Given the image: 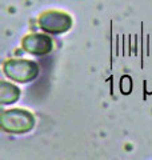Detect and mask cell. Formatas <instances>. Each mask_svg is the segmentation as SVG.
<instances>
[{
	"instance_id": "4",
	"label": "cell",
	"mask_w": 152,
	"mask_h": 160,
	"mask_svg": "<svg viewBox=\"0 0 152 160\" xmlns=\"http://www.w3.org/2000/svg\"><path fill=\"white\" fill-rule=\"evenodd\" d=\"M22 48L25 52L42 56L53 49V40L45 33H32L24 36L22 40Z\"/></svg>"
},
{
	"instance_id": "2",
	"label": "cell",
	"mask_w": 152,
	"mask_h": 160,
	"mask_svg": "<svg viewBox=\"0 0 152 160\" xmlns=\"http://www.w3.org/2000/svg\"><path fill=\"white\" fill-rule=\"evenodd\" d=\"M4 75L16 83H29L39 75L38 63L25 59H8L3 64Z\"/></svg>"
},
{
	"instance_id": "1",
	"label": "cell",
	"mask_w": 152,
	"mask_h": 160,
	"mask_svg": "<svg viewBox=\"0 0 152 160\" xmlns=\"http://www.w3.org/2000/svg\"><path fill=\"white\" fill-rule=\"evenodd\" d=\"M35 127V116L27 109H7L0 115V128L7 133L23 135L32 131Z\"/></svg>"
},
{
	"instance_id": "3",
	"label": "cell",
	"mask_w": 152,
	"mask_h": 160,
	"mask_svg": "<svg viewBox=\"0 0 152 160\" xmlns=\"http://www.w3.org/2000/svg\"><path fill=\"white\" fill-rule=\"evenodd\" d=\"M39 27L49 35H60L71 29L72 18L62 11H47L40 15Z\"/></svg>"
},
{
	"instance_id": "5",
	"label": "cell",
	"mask_w": 152,
	"mask_h": 160,
	"mask_svg": "<svg viewBox=\"0 0 152 160\" xmlns=\"http://www.w3.org/2000/svg\"><path fill=\"white\" fill-rule=\"evenodd\" d=\"M20 98V89L12 83H8L6 80L0 82V102L3 106L16 103Z\"/></svg>"
}]
</instances>
